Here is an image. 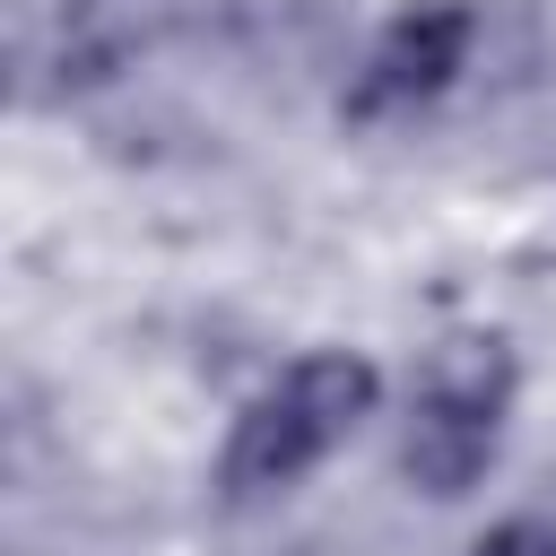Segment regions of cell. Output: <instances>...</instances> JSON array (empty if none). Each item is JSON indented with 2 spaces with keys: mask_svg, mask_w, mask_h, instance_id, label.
Listing matches in <instances>:
<instances>
[{
  "mask_svg": "<svg viewBox=\"0 0 556 556\" xmlns=\"http://www.w3.org/2000/svg\"><path fill=\"white\" fill-rule=\"evenodd\" d=\"M486 52V9L478 0H400L365 52L348 61V87H339V122L374 130V122H408L426 104H443Z\"/></svg>",
  "mask_w": 556,
  "mask_h": 556,
  "instance_id": "1",
  "label": "cell"
},
{
  "mask_svg": "<svg viewBox=\"0 0 556 556\" xmlns=\"http://www.w3.org/2000/svg\"><path fill=\"white\" fill-rule=\"evenodd\" d=\"M521 382H530V374H521L513 330L460 321V330H434V339L408 356L400 400H408V408H452V417H478V426H513Z\"/></svg>",
  "mask_w": 556,
  "mask_h": 556,
  "instance_id": "2",
  "label": "cell"
},
{
  "mask_svg": "<svg viewBox=\"0 0 556 556\" xmlns=\"http://www.w3.org/2000/svg\"><path fill=\"white\" fill-rule=\"evenodd\" d=\"M321 460H339V452L321 443V426H313L278 382H261V391L226 417V443H217V495H226V504H278V495H295Z\"/></svg>",
  "mask_w": 556,
  "mask_h": 556,
  "instance_id": "3",
  "label": "cell"
},
{
  "mask_svg": "<svg viewBox=\"0 0 556 556\" xmlns=\"http://www.w3.org/2000/svg\"><path fill=\"white\" fill-rule=\"evenodd\" d=\"M504 460V426H478V417H452V408H408L400 400V426H391V478L426 504H469Z\"/></svg>",
  "mask_w": 556,
  "mask_h": 556,
  "instance_id": "4",
  "label": "cell"
},
{
  "mask_svg": "<svg viewBox=\"0 0 556 556\" xmlns=\"http://www.w3.org/2000/svg\"><path fill=\"white\" fill-rule=\"evenodd\" d=\"M460 556H556V513L521 504V513H495L486 530H469Z\"/></svg>",
  "mask_w": 556,
  "mask_h": 556,
  "instance_id": "5",
  "label": "cell"
}]
</instances>
